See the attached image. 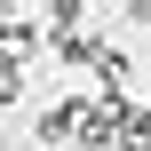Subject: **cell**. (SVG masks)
<instances>
[{
	"mask_svg": "<svg viewBox=\"0 0 151 151\" xmlns=\"http://www.w3.org/2000/svg\"><path fill=\"white\" fill-rule=\"evenodd\" d=\"M8 96H16V64L0 56V104H8Z\"/></svg>",
	"mask_w": 151,
	"mask_h": 151,
	"instance_id": "1",
	"label": "cell"
}]
</instances>
